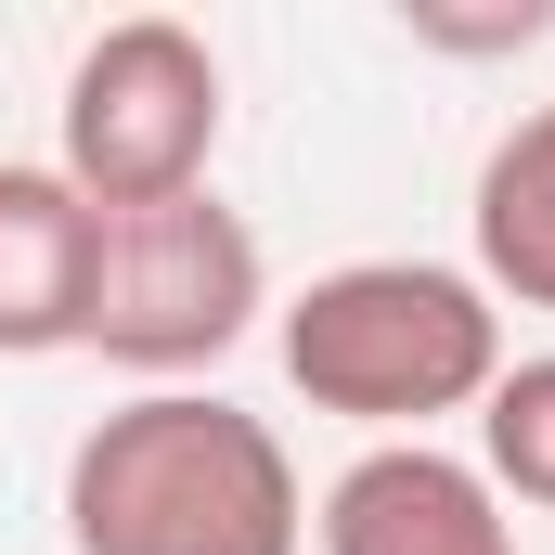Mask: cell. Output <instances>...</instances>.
Returning <instances> with one entry per match:
<instances>
[{
	"mask_svg": "<svg viewBox=\"0 0 555 555\" xmlns=\"http://www.w3.org/2000/svg\"><path fill=\"white\" fill-rule=\"evenodd\" d=\"M65 543L78 555H297L310 491L272 414L220 388H142L65 452Z\"/></svg>",
	"mask_w": 555,
	"mask_h": 555,
	"instance_id": "1",
	"label": "cell"
},
{
	"mask_svg": "<svg viewBox=\"0 0 555 555\" xmlns=\"http://www.w3.org/2000/svg\"><path fill=\"white\" fill-rule=\"evenodd\" d=\"M284 375L297 401L362 439H426L439 414H478L504 375V310L452 259H349L284 297Z\"/></svg>",
	"mask_w": 555,
	"mask_h": 555,
	"instance_id": "2",
	"label": "cell"
},
{
	"mask_svg": "<svg viewBox=\"0 0 555 555\" xmlns=\"http://www.w3.org/2000/svg\"><path fill=\"white\" fill-rule=\"evenodd\" d=\"M259 310H272V259H259L246 207L168 194V207H117V220H104L78 349H104L142 388H181V375H207Z\"/></svg>",
	"mask_w": 555,
	"mask_h": 555,
	"instance_id": "3",
	"label": "cell"
},
{
	"mask_svg": "<svg viewBox=\"0 0 555 555\" xmlns=\"http://www.w3.org/2000/svg\"><path fill=\"white\" fill-rule=\"evenodd\" d=\"M220 155V52L181 13H117L104 39H78L65 65V117H52V168L117 220V207H168L207 194Z\"/></svg>",
	"mask_w": 555,
	"mask_h": 555,
	"instance_id": "4",
	"label": "cell"
},
{
	"mask_svg": "<svg viewBox=\"0 0 555 555\" xmlns=\"http://www.w3.org/2000/svg\"><path fill=\"white\" fill-rule=\"evenodd\" d=\"M310 530H323V555H517L504 491H491L465 452H439V439H375V452H349Z\"/></svg>",
	"mask_w": 555,
	"mask_h": 555,
	"instance_id": "5",
	"label": "cell"
},
{
	"mask_svg": "<svg viewBox=\"0 0 555 555\" xmlns=\"http://www.w3.org/2000/svg\"><path fill=\"white\" fill-rule=\"evenodd\" d=\"M91 259H104V207L65 168H13L0 155V362H52L91 323Z\"/></svg>",
	"mask_w": 555,
	"mask_h": 555,
	"instance_id": "6",
	"label": "cell"
},
{
	"mask_svg": "<svg viewBox=\"0 0 555 555\" xmlns=\"http://www.w3.org/2000/svg\"><path fill=\"white\" fill-rule=\"evenodd\" d=\"M465 220H478V284H491V310H504V297H517V310H555V104H530L517 130L478 155Z\"/></svg>",
	"mask_w": 555,
	"mask_h": 555,
	"instance_id": "7",
	"label": "cell"
},
{
	"mask_svg": "<svg viewBox=\"0 0 555 555\" xmlns=\"http://www.w3.org/2000/svg\"><path fill=\"white\" fill-rule=\"evenodd\" d=\"M478 478L504 504H543L555 517V349L491 375V401H478Z\"/></svg>",
	"mask_w": 555,
	"mask_h": 555,
	"instance_id": "8",
	"label": "cell"
},
{
	"mask_svg": "<svg viewBox=\"0 0 555 555\" xmlns=\"http://www.w3.org/2000/svg\"><path fill=\"white\" fill-rule=\"evenodd\" d=\"M401 26H414L426 52H530L555 26V0H491V13H452V0H401Z\"/></svg>",
	"mask_w": 555,
	"mask_h": 555,
	"instance_id": "9",
	"label": "cell"
}]
</instances>
